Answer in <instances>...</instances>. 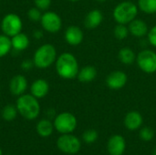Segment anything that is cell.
<instances>
[{
	"label": "cell",
	"instance_id": "obj_1",
	"mask_svg": "<svg viewBox=\"0 0 156 155\" xmlns=\"http://www.w3.org/2000/svg\"><path fill=\"white\" fill-rule=\"evenodd\" d=\"M55 68L57 74L64 79L77 78L80 70L77 58L69 52H64L57 58Z\"/></svg>",
	"mask_w": 156,
	"mask_h": 155
},
{
	"label": "cell",
	"instance_id": "obj_2",
	"mask_svg": "<svg viewBox=\"0 0 156 155\" xmlns=\"http://www.w3.org/2000/svg\"><path fill=\"white\" fill-rule=\"evenodd\" d=\"M16 107L18 114L28 121L37 119L40 113V104L38 100L31 94L24 93L21 96H18Z\"/></svg>",
	"mask_w": 156,
	"mask_h": 155
},
{
	"label": "cell",
	"instance_id": "obj_3",
	"mask_svg": "<svg viewBox=\"0 0 156 155\" xmlns=\"http://www.w3.org/2000/svg\"><path fill=\"white\" fill-rule=\"evenodd\" d=\"M57 58L56 48L50 43H46L37 48L32 59L35 67L39 69H46L55 63Z\"/></svg>",
	"mask_w": 156,
	"mask_h": 155
},
{
	"label": "cell",
	"instance_id": "obj_4",
	"mask_svg": "<svg viewBox=\"0 0 156 155\" xmlns=\"http://www.w3.org/2000/svg\"><path fill=\"white\" fill-rule=\"evenodd\" d=\"M138 11L139 8L137 5L131 2L130 0H125L119 3L114 7L112 16L117 24L128 25L136 18Z\"/></svg>",
	"mask_w": 156,
	"mask_h": 155
},
{
	"label": "cell",
	"instance_id": "obj_5",
	"mask_svg": "<svg viewBox=\"0 0 156 155\" xmlns=\"http://www.w3.org/2000/svg\"><path fill=\"white\" fill-rule=\"evenodd\" d=\"M55 130L61 133V134H67V133H72L75 129L77 128V118L74 114L64 111L59 114H58L53 122Z\"/></svg>",
	"mask_w": 156,
	"mask_h": 155
},
{
	"label": "cell",
	"instance_id": "obj_6",
	"mask_svg": "<svg viewBox=\"0 0 156 155\" xmlns=\"http://www.w3.org/2000/svg\"><path fill=\"white\" fill-rule=\"evenodd\" d=\"M0 27L3 34L12 37L21 32L23 28V22L18 15L15 13H8L2 18Z\"/></svg>",
	"mask_w": 156,
	"mask_h": 155
},
{
	"label": "cell",
	"instance_id": "obj_7",
	"mask_svg": "<svg viewBox=\"0 0 156 155\" xmlns=\"http://www.w3.org/2000/svg\"><path fill=\"white\" fill-rule=\"evenodd\" d=\"M57 146L60 152L66 154H76L81 148V143L78 137L71 133L61 134L57 140Z\"/></svg>",
	"mask_w": 156,
	"mask_h": 155
},
{
	"label": "cell",
	"instance_id": "obj_8",
	"mask_svg": "<svg viewBox=\"0 0 156 155\" xmlns=\"http://www.w3.org/2000/svg\"><path fill=\"white\" fill-rule=\"evenodd\" d=\"M136 63L139 69L147 74L156 72V52L151 49H144L136 56Z\"/></svg>",
	"mask_w": 156,
	"mask_h": 155
},
{
	"label": "cell",
	"instance_id": "obj_9",
	"mask_svg": "<svg viewBox=\"0 0 156 155\" xmlns=\"http://www.w3.org/2000/svg\"><path fill=\"white\" fill-rule=\"evenodd\" d=\"M39 22L43 29L51 34L58 33L62 27V19L60 16L54 11H45Z\"/></svg>",
	"mask_w": 156,
	"mask_h": 155
},
{
	"label": "cell",
	"instance_id": "obj_10",
	"mask_svg": "<svg viewBox=\"0 0 156 155\" xmlns=\"http://www.w3.org/2000/svg\"><path fill=\"white\" fill-rule=\"evenodd\" d=\"M128 81V77L125 72L122 70H115L111 72L106 79V85L109 89L119 90L122 89Z\"/></svg>",
	"mask_w": 156,
	"mask_h": 155
},
{
	"label": "cell",
	"instance_id": "obj_11",
	"mask_svg": "<svg viewBox=\"0 0 156 155\" xmlns=\"http://www.w3.org/2000/svg\"><path fill=\"white\" fill-rule=\"evenodd\" d=\"M126 149V142L125 139L120 135L115 134L112 135L107 143V150L110 155H122Z\"/></svg>",
	"mask_w": 156,
	"mask_h": 155
},
{
	"label": "cell",
	"instance_id": "obj_12",
	"mask_svg": "<svg viewBox=\"0 0 156 155\" xmlns=\"http://www.w3.org/2000/svg\"><path fill=\"white\" fill-rule=\"evenodd\" d=\"M28 83L25 76L18 74L14 76L9 81V90L14 96H21L27 90Z\"/></svg>",
	"mask_w": 156,
	"mask_h": 155
},
{
	"label": "cell",
	"instance_id": "obj_13",
	"mask_svg": "<svg viewBox=\"0 0 156 155\" xmlns=\"http://www.w3.org/2000/svg\"><path fill=\"white\" fill-rule=\"evenodd\" d=\"M64 38L66 42L72 47H77L83 41L84 34L80 26H69L67 27L64 33Z\"/></svg>",
	"mask_w": 156,
	"mask_h": 155
},
{
	"label": "cell",
	"instance_id": "obj_14",
	"mask_svg": "<svg viewBox=\"0 0 156 155\" xmlns=\"http://www.w3.org/2000/svg\"><path fill=\"white\" fill-rule=\"evenodd\" d=\"M49 92V83L45 79H37L30 85V94L37 100L45 98Z\"/></svg>",
	"mask_w": 156,
	"mask_h": 155
},
{
	"label": "cell",
	"instance_id": "obj_15",
	"mask_svg": "<svg viewBox=\"0 0 156 155\" xmlns=\"http://www.w3.org/2000/svg\"><path fill=\"white\" fill-rule=\"evenodd\" d=\"M123 122H124V126L129 131H136L142 127L144 122V118L139 111H132L125 115Z\"/></svg>",
	"mask_w": 156,
	"mask_h": 155
},
{
	"label": "cell",
	"instance_id": "obj_16",
	"mask_svg": "<svg viewBox=\"0 0 156 155\" xmlns=\"http://www.w3.org/2000/svg\"><path fill=\"white\" fill-rule=\"evenodd\" d=\"M128 25H129L128 28H129L130 34L135 37H143L148 34V31H149L148 26L146 22L142 19L135 18Z\"/></svg>",
	"mask_w": 156,
	"mask_h": 155
},
{
	"label": "cell",
	"instance_id": "obj_17",
	"mask_svg": "<svg viewBox=\"0 0 156 155\" xmlns=\"http://www.w3.org/2000/svg\"><path fill=\"white\" fill-rule=\"evenodd\" d=\"M103 20V15L101 10L93 9L90 10L85 16L84 25L88 29H94L98 27Z\"/></svg>",
	"mask_w": 156,
	"mask_h": 155
},
{
	"label": "cell",
	"instance_id": "obj_18",
	"mask_svg": "<svg viewBox=\"0 0 156 155\" xmlns=\"http://www.w3.org/2000/svg\"><path fill=\"white\" fill-rule=\"evenodd\" d=\"M11 43H12V48L14 50L23 51L29 47L30 40L27 34L20 32L11 37Z\"/></svg>",
	"mask_w": 156,
	"mask_h": 155
},
{
	"label": "cell",
	"instance_id": "obj_19",
	"mask_svg": "<svg viewBox=\"0 0 156 155\" xmlns=\"http://www.w3.org/2000/svg\"><path fill=\"white\" fill-rule=\"evenodd\" d=\"M97 77V69L91 65H87L80 69L78 73V79L81 83H90L93 81Z\"/></svg>",
	"mask_w": 156,
	"mask_h": 155
},
{
	"label": "cell",
	"instance_id": "obj_20",
	"mask_svg": "<svg viewBox=\"0 0 156 155\" xmlns=\"http://www.w3.org/2000/svg\"><path fill=\"white\" fill-rule=\"evenodd\" d=\"M55 130L53 122L48 120V119H42L40 120L36 126V131L37 134L42 137V138H48L49 137L52 133L53 131Z\"/></svg>",
	"mask_w": 156,
	"mask_h": 155
},
{
	"label": "cell",
	"instance_id": "obj_21",
	"mask_svg": "<svg viewBox=\"0 0 156 155\" xmlns=\"http://www.w3.org/2000/svg\"><path fill=\"white\" fill-rule=\"evenodd\" d=\"M118 58L122 64L131 65L134 61H136V55L132 48L125 47L120 49L118 53Z\"/></svg>",
	"mask_w": 156,
	"mask_h": 155
},
{
	"label": "cell",
	"instance_id": "obj_22",
	"mask_svg": "<svg viewBox=\"0 0 156 155\" xmlns=\"http://www.w3.org/2000/svg\"><path fill=\"white\" fill-rule=\"evenodd\" d=\"M11 49H13L11 37L5 34H0V58H4L8 55Z\"/></svg>",
	"mask_w": 156,
	"mask_h": 155
},
{
	"label": "cell",
	"instance_id": "obj_23",
	"mask_svg": "<svg viewBox=\"0 0 156 155\" xmlns=\"http://www.w3.org/2000/svg\"><path fill=\"white\" fill-rule=\"evenodd\" d=\"M137 6L139 10L145 14L156 13V0H138Z\"/></svg>",
	"mask_w": 156,
	"mask_h": 155
},
{
	"label": "cell",
	"instance_id": "obj_24",
	"mask_svg": "<svg viewBox=\"0 0 156 155\" xmlns=\"http://www.w3.org/2000/svg\"><path fill=\"white\" fill-rule=\"evenodd\" d=\"M18 114L17 109L16 107V105H12V104H7L5 105L1 112L2 118L3 120H5V122H12L14 121L16 116Z\"/></svg>",
	"mask_w": 156,
	"mask_h": 155
},
{
	"label": "cell",
	"instance_id": "obj_25",
	"mask_svg": "<svg viewBox=\"0 0 156 155\" xmlns=\"http://www.w3.org/2000/svg\"><path fill=\"white\" fill-rule=\"evenodd\" d=\"M129 28L126 25L123 24H117V26L114 27L113 30V34L114 37L118 39V40H123L125 39L128 35H129Z\"/></svg>",
	"mask_w": 156,
	"mask_h": 155
},
{
	"label": "cell",
	"instance_id": "obj_26",
	"mask_svg": "<svg viewBox=\"0 0 156 155\" xmlns=\"http://www.w3.org/2000/svg\"><path fill=\"white\" fill-rule=\"evenodd\" d=\"M99 137V133L97 131L93 130V129H90V130H87L85 131L83 133H82V139L83 141L86 143H93L97 141Z\"/></svg>",
	"mask_w": 156,
	"mask_h": 155
},
{
	"label": "cell",
	"instance_id": "obj_27",
	"mask_svg": "<svg viewBox=\"0 0 156 155\" xmlns=\"http://www.w3.org/2000/svg\"><path fill=\"white\" fill-rule=\"evenodd\" d=\"M140 139L144 142H150L154 137V131L151 127H144L139 132Z\"/></svg>",
	"mask_w": 156,
	"mask_h": 155
},
{
	"label": "cell",
	"instance_id": "obj_28",
	"mask_svg": "<svg viewBox=\"0 0 156 155\" xmlns=\"http://www.w3.org/2000/svg\"><path fill=\"white\" fill-rule=\"evenodd\" d=\"M27 17H28L31 21H33V22H37V21H40V19H41L42 11H41L40 9H38L37 7L34 6V7H31V8L27 11Z\"/></svg>",
	"mask_w": 156,
	"mask_h": 155
},
{
	"label": "cell",
	"instance_id": "obj_29",
	"mask_svg": "<svg viewBox=\"0 0 156 155\" xmlns=\"http://www.w3.org/2000/svg\"><path fill=\"white\" fill-rule=\"evenodd\" d=\"M51 0H34L35 6L41 11H48L51 5Z\"/></svg>",
	"mask_w": 156,
	"mask_h": 155
},
{
	"label": "cell",
	"instance_id": "obj_30",
	"mask_svg": "<svg viewBox=\"0 0 156 155\" xmlns=\"http://www.w3.org/2000/svg\"><path fill=\"white\" fill-rule=\"evenodd\" d=\"M147 37H148V41L149 43L156 48V25L154 26L151 29H149L148 34H147Z\"/></svg>",
	"mask_w": 156,
	"mask_h": 155
},
{
	"label": "cell",
	"instance_id": "obj_31",
	"mask_svg": "<svg viewBox=\"0 0 156 155\" xmlns=\"http://www.w3.org/2000/svg\"><path fill=\"white\" fill-rule=\"evenodd\" d=\"M34 62H33V59H24L22 62H21V69H24V70H30L33 67H34Z\"/></svg>",
	"mask_w": 156,
	"mask_h": 155
},
{
	"label": "cell",
	"instance_id": "obj_32",
	"mask_svg": "<svg viewBox=\"0 0 156 155\" xmlns=\"http://www.w3.org/2000/svg\"><path fill=\"white\" fill-rule=\"evenodd\" d=\"M33 37H35V38H37V39H40L42 37H43V33H42V31L41 30H36L34 33H33Z\"/></svg>",
	"mask_w": 156,
	"mask_h": 155
},
{
	"label": "cell",
	"instance_id": "obj_33",
	"mask_svg": "<svg viewBox=\"0 0 156 155\" xmlns=\"http://www.w3.org/2000/svg\"><path fill=\"white\" fill-rule=\"evenodd\" d=\"M69 1H70V2H72V3H76V2H79L80 0H69Z\"/></svg>",
	"mask_w": 156,
	"mask_h": 155
},
{
	"label": "cell",
	"instance_id": "obj_34",
	"mask_svg": "<svg viewBox=\"0 0 156 155\" xmlns=\"http://www.w3.org/2000/svg\"><path fill=\"white\" fill-rule=\"evenodd\" d=\"M96 1H98V2H100V3H102V2H105V1H107V0H96Z\"/></svg>",
	"mask_w": 156,
	"mask_h": 155
},
{
	"label": "cell",
	"instance_id": "obj_35",
	"mask_svg": "<svg viewBox=\"0 0 156 155\" xmlns=\"http://www.w3.org/2000/svg\"><path fill=\"white\" fill-rule=\"evenodd\" d=\"M0 155H3V151H2L1 148H0Z\"/></svg>",
	"mask_w": 156,
	"mask_h": 155
}]
</instances>
